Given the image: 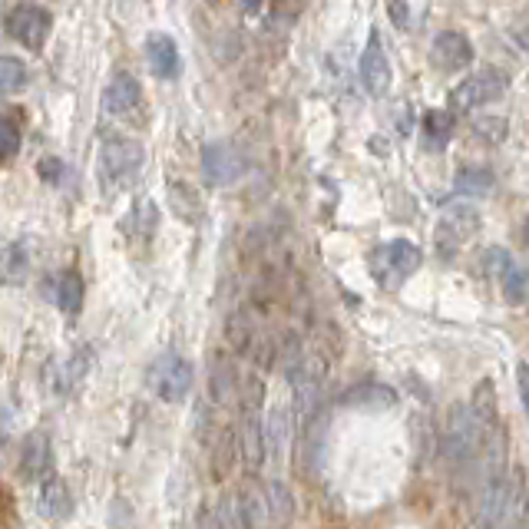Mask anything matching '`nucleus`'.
I'll return each mask as SVG.
<instances>
[{
  "instance_id": "obj_30",
  "label": "nucleus",
  "mask_w": 529,
  "mask_h": 529,
  "mask_svg": "<svg viewBox=\"0 0 529 529\" xmlns=\"http://www.w3.org/2000/svg\"><path fill=\"white\" fill-rule=\"evenodd\" d=\"M516 377H520V397L526 404V361H520V367H516Z\"/></svg>"
},
{
  "instance_id": "obj_22",
  "label": "nucleus",
  "mask_w": 529,
  "mask_h": 529,
  "mask_svg": "<svg viewBox=\"0 0 529 529\" xmlns=\"http://www.w3.org/2000/svg\"><path fill=\"white\" fill-rule=\"evenodd\" d=\"M27 63L17 57H0V93H17L27 86Z\"/></svg>"
},
{
  "instance_id": "obj_18",
  "label": "nucleus",
  "mask_w": 529,
  "mask_h": 529,
  "mask_svg": "<svg viewBox=\"0 0 529 529\" xmlns=\"http://www.w3.org/2000/svg\"><path fill=\"white\" fill-rule=\"evenodd\" d=\"M47 467H50V444H47V437H43V434H34L27 440V447H24L20 473H24L27 480H37Z\"/></svg>"
},
{
  "instance_id": "obj_17",
  "label": "nucleus",
  "mask_w": 529,
  "mask_h": 529,
  "mask_svg": "<svg viewBox=\"0 0 529 529\" xmlns=\"http://www.w3.org/2000/svg\"><path fill=\"white\" fill-rule=\"evenodd\" d=\"M493 186H496V176L487 166H463L457 172V179H453V189L460 196H490Z\"/></svg>"
},
{
  "instance_id": "obj_2",
  "label": "nucleus",
  "mask_w": 529,
  "mask_h": 529,
  "mask_svg": "<svg viewBox=\"0 0 529 529\" xmlns=\"http://www.w3.org/2000/svg\"><path fill=\"white\" fill-rule=\"evenodd\" d=\"M143 166V146L129 136H110L100 146V182L103 189H123L126 182L136 179Z\"/></svg>"
},
{
  "instance_id": "obj_12",
  "label": "nucleus",
  "mask_w": 529,
  "mask_h": 529,
  "mask_svg": "<svg viewBox=\"0 0 529 529\" xmlns=\"http://www.w3.org/2000/svg\"><path fill=\"white\" fill-rule=\"evenodd\" d=\"M242 420H239V450L248 467H262L265 463V430L262 420H258V404H242Z\"/></svg>"
},
{
  "instance_id": "obj_10",
  "label": "nucleus",
  "mask_w": 529,
  "mask_h": 529,
  "mask_svg": "<svg viewBox=\"0 0 529 529\" xmlns=\"http://www.w3.org/2000/svg\"><path fill=\"white\" fill-rule=\"evenodd\" d=\"M430 60L440 73H460L473 63V43L463 30H444V34L434 37Z\"/></svg>"
},
{
  "instance_id": "obj_9",
  "label": "nucleus",
  "mask_w": 529,
  "mask_h": 529,
  "mask_svg": "<svg viewBox=\"0 0 529 529\" xmlns=\"http://www.w3.org/2000/svg\"><path fill=\"white\" fill-rule=\"evenodd\" d=\"M202 172L209 186H232L245 172V159L232 143H209L202 149Z\"/></svg>"
},
{
  "instance_id": "obj_15",
  "label": "nucleus",
  "mask_w": 529,
  "mask_h": 529,
  "mask_svg": "<svg viewBox=\"0 0 529 529\" xmlns=\"http://www.w3.org/2000/svg\"><path fill=\"white\" fill-rule=\"evenodd\" d=\"M30 275V245L27 242H10L0 255V285H24Z\"/></svg>"
},
{
  "instance_id": "obj_1",
  "label": "nucleus",
  "mask_w": 529,
  "mask_h": 529,
  "mask_svg": "<svg viewBox=\"0 0 529 529\" xmlns=\"http://www.w3.org/2000/svg\"><path fill=\"white\" fill-rule=\"evenodd\" d=\"M420 262H424V252H420L410 239H394V242L377 245L371 252V258H367L374 282L381 288H391V291L401 288L407 278L420 268Z\"/></svg>"
},
{
  "instance_id": "obj_21",
  "label": "nucleus",
  "mask_w": 529,
  "mask_h": 529,
  "mask_svg": "<svg viewBox=\"0 0 529 529\" xmlns=\"http://www.w3.org/2000/svg\"><path fill=\"white\" fill-rule=\"evenodd\" d=\"M57 305L67 311V315H77L83 308V278L77 272H63L57 282Z\"/></svg>"
},
{
  "instance_id": "obj_19",
  "label": "nucleus",
  "mask_w": 529,
  "mask_h": 529,
  "mask_svg": "<svg viewBox=\"0 0 529 529\" xmlns=\"http://www.w3.org/2000/svg\"><path fill=\"white\" fill-rule=\"evenodd\" d=\"M169 205L176 209L179 219L196 222L202 215V199L196 196V189L186 186V182H169Z\"/></svg>"
},
{
  "instance_id": "obj_14",
  "label": "nucleus",
  "mask_w": 529,
  "mask_h": 529,
  "mask_svg": "<svg viewBox=\"0 0 529 529\" xmlns=\"http://www.w3.org/2000/svg\"><path fill=\"white\" fill-rule=\"evenodd\" d=\"M453 126H457L453 113L427 110L424 120H420V143H424V149H430V153H440V149H447V143L453 139Z\"/></svg>"
},
{
  "instance_id": "obj_13",
  "label": "nucleus",
  "mask_w": 529,
  "mask_h": 529,
  "mask_svg": "<svg viewBox=\"0 0 529 529\" xmlns=\"http://www.w3.org/2000/svg\"><path fill=\"white\" fill-rule=\"evenodd\" d=\"M146 63H149V70H153L159 80L179 77L182 60H179L176 40H172L169 34H149V40H146Z\"/></svg>"
},
{
  "instance_id": "obj_29",
  "label": "nucleus",
  "mask_w": 529,
  "mask_h": 529,
  "mask_svg": "<svg viewBox=\"0 0 529 529\" xmlns=\"http://www.w3.org/2000/svg\"><path fill=\"white\" fill-rule=\"evenodd\" d=\"M391 20L397 27H407V4L404 0H391Z\"/></svg>"
},
{
  "instance_id": "obj_8",
  "label": "nucleus",
  "mask_w": 529,
  "mask_h": 529,
  "mask_svg": "<svg viewBox=\"0 0 529 529\" xmlns=\"http://www.w3.org/2000/svg\"><path fill=\"white\" fill-rule=\"evenodd\" d=\"M7 34L14 37L17 43H24L27 50H40L50 37V14L37 4H17L7 14Z\"/></svg>"
},
{
  "instance_id": "obj_4",
  "label": "nucleus",
  "mask_w": 529,
  "mask_h": 529,
  "mask_svg": "<svg viewBox=\"0 0 529 529\" xmlns=\"http://www.w3.org/2000/svg\"><path fill=\"white\" fill-rule=\"evenodd\" d=\"M483 437H487V427L473 417V410L467 404L453 407L447 414V430H444V450L453 463H470L480 457L483 450Z\"/></svg>"
},
{
  "instance_id": "obj_23",
  "label": "nucleus",
  "mask_w": 529,
  "mask_h": 529,
  "mask_svg": "<svg viewBox=\"0 0 529 529\" xmlns=\"http://www.w3.org/2000/svg\"><path fill=\"white\" fill-rule=\"evenodd\" d=\"M470 410H473V417H477L487 430L496 424V394H493V384H490V381H480V384H477Z\"/></svg>"
},
{
  "instance_id": "obj_27",
  "label": "nucleus",
  "mask_w": 529,
  "mask_h": 529,
  "mask_svg": "<svg viewBox=\"0 0 529 529\" xmlns=\"http://www.w3.org/2000/svg\"><path fill=\"white\" fill-rule=\"evenodd\" d=\"M473 133L490 139V143H500V139H506V133H510V126H506V120H493V116H483V120L473 126Z\"/></svg>"
},
{
  "instance_id": "obj_28",
  "label": "nucleus",
  "mask_w": 529,
  "mask_h": 529,
  "mask_svg": "<svg viewBox=\"0 0 529 529\" xmlns=\"http://www.w3.org/2000/svg\"><path fill=\"white\" fill-rule=\"evenodd\" d=\"M40 176L47 179V182H60L63 163H60V159H43V163H40Z\"/></svg>"
},
{
  "instance_id": "obj_20",
  "label": "nucleus",
  "mask_w": 529,
  "mask_h": 529,
  "mask_svg": "<svg viewBox=\"0 0 529 529\" xmlns=\"http://www.w3.org/2000/svg\"><path fill=\"white\" fill-rule=\"evenodd\" d=\"M50 374H57V381H50V391L53 394H67V391H73V387L83 381L86 361H80V354H77V358H70V361H53Z\"/></svg>"
},
{
  "instance_id": "obj_26",
  "label": "nucleus",
  "mask_w": 529,
  "mask_h": 529,
  "mask_svg": "<svg viewBox=\"0 0 529 529\" xmlns=\"http://www.w3.org/2000/svg\"><path fill=\"white\" fill-rule=\"evenodd\" d=\"M17 153H20V129L7 116H0V163L14 159Z\"/></svg>"
},
{
  "instance_id": "obj_5",
  "label": "nucleus",
  "mask_w": 529,
  "mask_h": 529,
  "mask_svg": "<svg viewBox=\"0 0 529 529\" xmlns=\"http://www.w3.org/2000/svg\"><path fill=\"white\" fill-rule=\"evenodd\" d=\"M146 387L153 391L159 401L179 404L186 401L192 391V364L182 354H159L146 371Z\"/></svg>"
},
{
  "instance_id": "obj_7",
  "label": "nucleus",
  "mask_w": 529,
  "mask_h": 529,
  "mask_svg": "<svg viewBox=\"0 0 529 529\" xmlns=\"http://www.w3.org/2000/svg\"><path fill=\"white\" fill-rule=\"evenodd\" d=\"M358 77L367 96H374V100H381L391 90V60H387V50H384V40L377 34V27H371V34H367V43L361 50V63H358Z\"/></svg>"
},
{
  "instance_id": "obj_25",
  "label": "nucleus",
  "mask_w": 529,
  "mask_h": 529,
  "mask_svg": "<svg viewBox=\"0 0 529 529\" xmlns=\"http://www.w3.org/2000/svg\"><path fill=\"white\" fill-rule=\"evenodd\" d=\"M268 503H272V513H275V520L282 523L288 520L291 513H295V500H291V493L285 483H268Z\"/></svg>"
},
{
  "instance_id": "obj_31",
  "label": "nucleus",
  "mask_w": 529,
  "mask_h": 529,
  "mask_svg": "<svg viewBox=\"0 0 529 529\" xmlns=\"http://www.w3.org/2000/svg\"><path fill=\"white\" fill-rule=\"evenodd\" d=\"M262 4H265V0H242V7L248 10V14H258V10H262Z\"/></svg>"
},
{
  "instance_id": "obj_3",
  "label": "nucleus",
  "mask_w": 529,
  "mask_h": 529,
  "mask_svg": "<svg viewBox=\"0 0 529 529\" xmlns=\"http://www.w3.org/2000/svg\"><path fill=\"white\" fill-rule=\"evenodd\" d=\"M506 90H510V73L500 67H480L450 93V110L473 113L480 106L496 103Z\"/></svg>"
},
{
  "instance_id": "obj_6",
  "label": "nucleus",
  "mask_w": 529,
  "mask_h": 529,
  "mask_svg": "<svg viewBox=\"0 0 529 529\" xmlns=\"http://www.w3.org/2000/svg\"><path fill=\"white\" fill-rule=\"evenodd\" d=\"M477 232H480V212L473 209V205H450V209L440 215L437 232H434L437 255L444 258V262H450L463 245L477 239Z\"/></svg>"
},
{
  "instance_id": "obj_24",
  "label": "nucleus",
  "mask_w": 529,
  "mask_h": 529,
  "mask_svg": "<svg viewBox=\"0 0 529 529\" xmlns=\"http://www.w3.org/2000/svg\"><path fill=\"white\" fill-rule=\"evenodd\" d=\"M503 295H506V301H510V305H526V272L520 265H510L503 272Z\"/></svg>"
},
{
  "instance_id": "obj_11",
  "label": "nucleus",
  "mask_w": 529,
  "mask_h": 529,
  "mask_svg": "<svg viewBox=\"0 0 529 529\" xmlns=\"http://www.w3.org/2000/svg\"><path fill=\"white\" fill-rule=\"evenodd\" d=\"M143 100V86L133 77V73H113L110 86L103 90V113L106 116H129Z\"/></svg>"
},
{
  "instance_id": "obj_16",
  "label": "nucleus",
  "mask_w": 529,
  "mask_h": 529,
  "mask_svg": "<svg viewBox=\"0 0 529 529\" xmlns=\"http://www.w3.org/2000/svg\"><path fill=\"white\" fill-rule=\"evenodd\" d=\"M70 510H73V496L67 490V483L50 477L40 493V513L50 516V520H63V516H70Z\"/></svg>"
}]
</instances>
